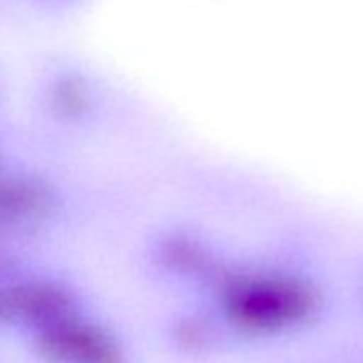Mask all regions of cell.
Returning <instances> with one entry per match:
<instances>
[{"label":"cell","instance_id":"7a4b0ae2","mask_svg":"<svg viewBox=\"0 0 363 363\" xmlns=\"http://www.w3.org/2000/svg\"><path fill=\"white\" fill-rule=\"evenodd\" d=\"M67 308V297L54 286L24 284L0 293V314L7 318H28V320H50L62 314Z\"/></svg>","mask_w":363,"mask_h":363},{"label":"cell","instance_id":"6da1fadb","mask_svg":"<svg viewBox=\"0 0 363 363\" xmlns=\"http://www.w3.org/2000/svg\"><path fill=\"white\" fill-rule=\"evenodd\" d=\"M41 350L60 363H116V350L99 331L58 320L41 335Z\"/></svg>","mask_w":363,"mask_h":363}]
</instances>
